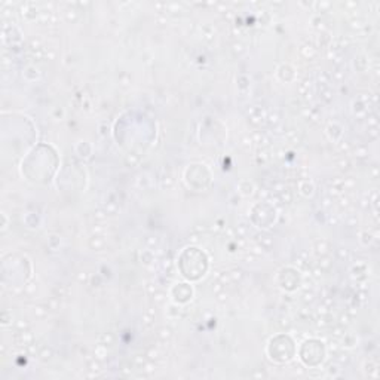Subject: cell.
<instances>
[{
    "label": "cell",
    "mask_w": 380,
    "mask_h": 380,
    "mask_svg": "<svg viewBox=\"0 0 380 380\" xmlns=\"http://www.w3.org/2000/svg\"><path fill=\"white\" fill-rule=\"evenodd\" d=\"M371 137H373V138H376V137H377V132H376V128H374V129H371Z\"/></svg>",
    "instance_id": "obj_41"
},
{
    "label": "cell",
    "mask_w": 380,
    "mask_h": 380,
    "mask_svg": "<svg viewBox=\"0 0 380 380\" xmlns=\"http://www.w3.org/2000/svg\"><path fill=\"white\" fill-rule=\"evenodd\" d=\"M345 334V327L343 325H337V327H333V336L334 337H343Z\"/></svg>",
    "instance_id": "obj_10"
},
{
    "label": "cell",
    "mask_w": 380,
    "mask_h": 380,
    "mask_svg": "<svg viewBox=\"0 0 380 380\" xmlns=\"http://www.w3.org/2000/svg\"><path fill=\"white\" fill-rule=\"evenodd\" d=\"M113 340H115V337H113L110 333L103 334V337H101V341H103L104 345H113Z\"/></svg>",
    "instance_id": "obj_13"
},
{
    "label": "cell",
    "mask_w": 380,
    "mask_h": 380,
    "mask_svg": "<svg viewBox=\"0 0 380 380\" xmlns=\"http://www.w3.org/2000/svg\"><path fill=\"white\" fill-rule=\"evenodd\" d=\"M95 218L99 220V221L106 220V218H107V212H104V211H97V212H95Z\"/></svg>",
    "instance_id": "obj_26"
},
{
    "label": "cell",
    "mask_w": 380,
    "mask_h": 380,
    "mask_svg": "<svg viewBox=\"0 0 380 380\" xmlns=\"http://www.w3.org/2000/svg\"><path fill=\"white\" fill-rule=\"evenodd\" d=\"M339 322H340V325H343V327L348 325V324L350 322V315H349L348 312H346V313H341V315H340V321H339Z\"/></svg>",
    "instance_id": "obj_12"
},
{
    "label": "cell",
    "mask_w": 380,
    "mask_h": 380,
    "mask_svg": "<svg viewBox=\"0 0 380 380\" xmlns=\"http://www.w3.org/2000/svg\"><path fill=\"white\" fill-rule=\"evenodd\" d=\"M126 162L131 163V165H135V163L138 162V158H137L135 155H129L128 158H126Z\"/></svg>",
    "instance_id": "obj_28"
},
{
    "label": "cell",
    "mask_w": 380,
    "mask_h": 380,
    "mask_svg": "<svg viewBox=\"0 0 380 380\" xmlns=\"http://www.w3.org/2000/svg\"><path fill=\"white\" fill-rule=\"evenodd\" d=\"M278 122H279V116H278V115H270L269 116V123L270 125H276Z\"/></svg>",
    "instance_id": "obj_29"
},
{
    "label": "cell",
    "mask_w": 380,
    "mask_h": 380,
    "mask_svg": "<svg viewBox=\"0 0 380 380\" xmlns=\"http://www.w3.org/2000/svg\"><path fill=\"white\" fill-rule=\"evenodd\" d=\"M236 232L239 233L240 238H244V236L247 235V227H245V224H239V226L236 227Z\"/></svg>",
    "instance_id": "obj_23"
},
{
    "label": "cell",
    "mask_w": 380,
    "mask_h": 380,
    "mask_svg": "<svg viewBox=\"0 0 380 380\" xmlns=\"http://www.w3.org/2000/svg\"><path fill=\"white\" fill-rule=\"evenodd\" d=\"M337 165H339L340 169H348V168H349V160H348V159H340V160L337 162Z\"/></svg>",
    "instance_id": "obj_24"
},
{
    "label": "cell",
    "mask_w": 380,
    "mask_h": 380,
    "mask_svg": "<svg viewBox=\"0 0 380 380\" xmlns=\"http://www.w3.org/2000/svg\"><path fill=\"white\" fill-rule=\"evenodd\" d=\"M337 361L340 364H348L349 362V355H348V353H340V355L337 357Z\"/></svg>",
    "instance_id": "obj_22"
},
{
    "label": "cell",
    "mask_w": 380,
    "mask_h": 380,
    "mask_svg": "<svg viewBox=\"0 0 380 380\" xmlns=\"http://www.w3.org/2000/svg\"><path fill=\"white\" fill-rule=\"evenodd\" d=\"M330 349H331V352H334V353H337V350H339V348H337V343H336V341H331V343H330Z\"/></svg>",
    "instance_id": "obj_36"
},
{
    "label": "cell",
    "mask_w": 380,
    "mask_h": 380,
    "mask_svg": "<svg viewBox=\"0 0 380 380\" xmlns=\"http://www.w3.org/2000/svg\"><path fill=\"white\" fill-rule=\"evenodd\" d=\"M146 242H147L149 245H150V244H155V245H156V244H158V239H156V238H155V239H150V238H149V239H146Z\"/></svg>",
    "instance_id": "obj_40"
},
{
    "label": "cell",
    "mask_w": 380,
    "mask_h": 380,
    "mask_svg": "<svg viewBox=\"0 0 380 380\" xmlns=\"http://www.w3.org/2000/svg\"><path fill=\"white\" fill-rule=\"evenodd\" d=\"M46 312H48V309H45L43 306H36V307H34V313H36L37 316H45Z\"/></svg>",
    "instance_id": "obj_19"
},
{
    "label": "cell",
    "mask_w": 380,
    "mask_h": 380,
    "mask_svg": "<svg viewBox=\"0 0 380 380\" xmlns=\"http://www.w3.org/2000/svg\"><path fill=\"white\" fill-rule=\"evenodd\" d=\"M330 95H331V92H330V91H327V89L322 92V98L327 101V103H330V101H331V97H330Z\"/></svg>",
    "instance_id": "obj_32"
},
{
    "label": "cell",
    "mask_w": 380,
    "mask_h": 380,
    "mask_svg": "<svg viewBox=\"0 0 380 380\" xmlns=\"http://www.w3.org/2000/svg\"><path fill=\"white\" fill-rule=\"evenodd\" d=\"M15 325H17V328H18V330H27V328H28V322L25 321V319H21V321H18Z\"/></svg>",
    "instance_id": "obj_21"
},
{
    "label": "cell",
    "mask_w": 380,
    "mask_h": 380,
    "mask_svg": "<svg viewBox=\"0 0 380 380\" xmlns=\"http://www.w3.org/2000/svg\"><path fill=\"white\" fill-rule=\"evenodd\" d=\"M343 343L346 345V346H352L353 345V337L350 336V334H343Z\"/></svg>",
    "instance_id": "obj_20"
},
{
    "label": "cell",
    "mask_w": 380,
    "mask_h": 380,
    "mask_svg": "<svg viewBox=\"0 0 380 380\" xmlns=\"http://www.w3.org/2000/svg\"><path fill=\"white\" fill-rule=\"evenodd\" d=\"M337 256H339L340 260H349L350 252H349L346 248H340V249H337Z\"/></svg>",
    "instance_id": "obj_9"
},
{
    "label": "cell",
    "mask_w": 380,
    "mask_h": 380,
    "mask_svg": "<svg viewBox=\"0 0 380 380\" xmlns=\"http://www.w3.org/2000/svg\"><path fill=\"white\" fill-rule=\"evenodd\" d=\"M39 357H40L42 361H48V359H50V357H52V349L48 348V346L42 348L40 352H39Z\"/></svg>",
    "instance_id": "obj_5"
},
{
    "label": "cell",
    "mask_w": 380,
    "mask_h": 380,
    "mask_svg": "<svg viewBox=\"0 0 380 380\" xmlns=\"http://www.w3.org/2000/svg\"><path fill=\"white\" fill-rule=\"evenodd\" d=\"M279 324H281V327H282V328H288V327L291 325V321H289V318H287V316H282Z\"/></svg>",
    "instance_id": "obj_27"
},
{
    "label": "cell",
    "mask_w": 380,
    "mask_h": 380,
    "mask_svg": "<svg viewBox=\"0 0 380 380\" xmlns=\"http://www.w3.org/2000/svg\"><path fill=\"white\" fill-rule=\"evenodd\" d=\"M233 48H235V52H239V54L244 50V46L240 45V43H235V45H233Z\"/></svg>",
    "instance_id": "obj_34"
},
{
    "label": "cell",
    "mask_w": 380,
    "mask_h": 380,
    "mask_svg": "<svg viewBox=\"0 0 380 380\" xmlns=\"http://www.w3.org/2000/svg\"><path fill=\"white\" fill-rule=\"evenodd\" d=\"M278 198H279L281 202H284V204H289V202L293 200V195H291V192H289V190H287V189L284 190V192H281Z\"/></svg>",
    "instance_id": "obj_6"
},
{
    "label": "cell",
    "mask_w": 380,
    "mask_h": 380,
    "mask_svg": "<svg viewBox=\"0 0 380 380\" xmlns=\"http://www.w3.org/2000/svg\"><path fill=\"white\" fill-rule=\"evenodd\" d=\"M257 240L260 242V245L263 247V248H270L272 247V244H273V239L269 236V235H266V233H261V235H258L257 236Z\"/></svg>",
    "instance_id": "obj_2"
},
{
    "label": "cell",
    "mask_w": 380,
    "mask_h": 380,
    "mask_svg": "<svg viewBox=\"0 0 380 380\" xmlns=\"http://www.w3.org/2000/svg\"><path fill=\"white\" fill-rule=\"evenodd\" d=\"M229 276H230L232 282H233V281H239L240 278H242V272H240V270H232V272L229 273Z\"/></svg>",
    "instance_id": "obj_14"
},
{
    "label": "cell",
    "mask_w": 380,
    "mask_h": 380,
    "mask_svg": "<svg viewBox=\"0 0 380 380\" xmlns=\"http://www.w3.org/2000/svg\"><path fill=\"white\" fill-rule=\"evenodd\" d=\"M313 298H315V296H313V293H310V291H306V293L303 294V301H305V303H312Z\"/></svg>",
    "instance_id": "obj_16"
},
{
    "label": "cell",
    "mask_w": 380,
    "mask_h": 380,
    "mask_svg": "<svg viewBox=\"0 0 380 380\" xmlns=\"http://www.w3.org/2000/svg\"><path fill=\"white\" fill-rule=\"evenodd\" d=\"M328 371H330V374H333L334 377L339 374V368H337L336 365H330V367H328Z\"/></svg>",
    "instance_id": "obj_31"
},
{
    "label": "cell",
    "mask_w": 380,
    "mask_h": 380,
    "mask_svg": "<svg viewBox=\"0 0 380 380\" xmlns=\"http://www.w3.org/2000/svg\"><path fill=\"white\" fill-rule=\"evenodd\" d=\"M146 362H147V359H146L144 357H140V355H138V357H135V358H134V364L140 365V367H143Z\"/></svg>",
    "instance_id": "obj_25"
},
{
    "label": "cell",
    "mask_w": 380,
    "mask_h": 380,
    "mask_svg": "<svg viewBox=\"0 0 380 380\" xmlns=\"http://www.w3.org/2000/svg\"><path fill=\"white\" fill-rule=\"evenodd\" d=\"M330 204H331V199H330V198H325V199H324V207H325V208L330 207Z\"/></svg>",
    "instance_id": "obj_39"
},
{
    "label": "cell",
    "mask_w": 380,
    "mask_h": 380,
    "mask_svg": "<svg viewBox=\"0 0 380 380\" xmlns=\"http://www.w3.org/2000/svg\"><path fill=\"white\" fill-rule=\"evenodd\" d=\"M171 336H172L171 328H167V327H162V328H159V331H158V337H159L160 340H168V339H171Z\"/></svg>",
    "instance_id": "obj_4"
},
{
    "label": "cell",
    "mask_w": 380,
    "mask_h": 380,
    "mask_svg": "<svg viewBox=\"0 0 380 380\" xmlns=\"http://www.w3.org/2000/svg\"><path fill=\"white\" fill-rule=\"evenodd\" d=\"M153 298H155V301H156V303H162L163 300H165V294H163L162 291H158V293H155V294H153Z\"/></svg>",
    "instance_id": "obj_18"
},
{
    "label": "cell",
    "mask_w": 380,
    "mask_h": 380,
    "mask_svg": "<svg viewBox=\"0 0 380 380\" xmlns=\"http://www.w3.org/2000/svg\"><path fill=\"white\" fill-rule=\"evenodd\" d=\"M58 306H59V301H58V298H57V297L50 298V300H49V303H48V309H58Z\"/></svg>",
    "instance_id": "obj_15"
},
{
    "label": "cell",
    "mask_w": 380,
    "mask_h": 380,
    "mask_svg": "<svg viewBox=\"0 0 380 380\" xmlns=\"http://www.w3.org/2000/svg\"><path fill=\"white\" fill-rule=\"evenodd\" d=\"M327 80H328V76H327L325 73H321V76H319V82H321V83H325Z\"/></svg>",
    "instance_id": "obj_38"
},
{
    "label": "cell",
    "mask_w": 380,
    "mask_h": 380,
    "mask_svg": "<svg viewBox=\"0 0 380 380\" xmlns=\"http://www.w3.org/2000/svg\"><path fill=\"white\" fill-rule=\"evenodd\" d=\"M89 370H92V371H99V370H101L99 361H89Z\"/></svg>",
    "instance_id": "obj_17"
},
{
    "label": "cell",
    "mask_w": 380,
    "mask_h": 380,
    "mask_svg": "<svg viewBox=\"0 0 380 380\" xmlns=\"http://www.w3.org/2000/svg\"><path fill=\"white\" fill-rule=\"evenodd\" d=\"M156 370V364L155 362H151V361H147L144 365H143V371L146 373V376H150L151 373H155Z\"/></svg>",
    "instance_id": "obj_7"
},
{
    "label": "cell",
    "mask_w": 380,
    "mask_h": 380,
    "mask_svg": "<svg viewBox=\"0 0 380 380\" xmlns=\"http://www.w3.org/2000/svg\"><path fill=\"white\" fill-rule=\"evenodd\" d=\"M89 245H91L92 248H95V249H101V248L104 247V240L101 239V238H98V236H95V238H92V239H91Z\"/></svg>",
    "instance_id": "obj_8"
},
{
    "label": "cell",
    "mask_w": 380,
    "mask_h": 380,
    "mask_svg": "<svg viewBox=\"0 0 380 380\" xmlns=\"http://www.w3.org/2000/svg\"><path fill=\"white\" fill-rule=\"evenodd\" d=\"M242 143H244V146H245V147H248V146L251 147V143H252V140H251V138H247V137H245V138H242Z\"/></svg>",
    "instance_id": "obj_37"
},
{
    "label": "cell",
    "mask_w": 380,
    "mask_h": 380,
    "mask_svg": "<svg viewBox=\"0 0 380 380\" xmlns=\"http://www.w3.org/2000/svg\"><path fill=\"white\" fill-rule=\"evenodd\" d=\"M349 202V198H340V207H348Z\"/></svg>",
    "instance_id": "obj_33"
},
{
    "label": "cell",
    "mask_w": 380,
    "mask_h": 380,
    "mask_svg": "<svg viewBox=\"0 0 380 380\" xmlns=\"http://www.w3.org/2000/svg\"><path fill=\"white\" fill-rule=\"evenodd\" d=\"M315 251L318 252L321 256H327V252L330 251V244L327 240H321V242H316L315 244Z\"/></svg>",
    "instance_id": "obj_1"
},
{
    "label": "cell",
    "mask_w": 380,
    "mask_h": 380,
    "mask_svg": "<svg viewBox=\"0 0 380 380\" xmlns=\"http://www.w3.org/2000/svg\"><path fill=\"white\" fill-rule=\"evenodd\" d=\"M146 357H147L150 361H156V359H159L160 355H159V352H158L156 349H150V350L146 353Z\"/></svg>",
    "instance_id": "obj_11"
},
{
    "label": "cell",
    "mask_w": 380,
    "mask_h": 380,
    "mask_svg": "<svg viewBox=\"0 0 380 380\" xmlns=\"http://www.w3.org/2000/svg\"><path fill=\"white\" fill-rule=\"evenodd\" d=\"M331 266H333V260H331L330 257L321 256V258H319V261H318V267H319V269H322V270H330Z\"/></svg>",
    "instance_id": "obj_3"
},
{
    "label": "cell",
    "mask_w": 380,
    "mask_h": 380,
    "mask_svg": "<svg viewBox=\"0 0 380 380\" xmlns=\"http://www.w3.org/2000/svg\"><path fill=\"white\" fill-rule=\"evenodd\" d=\"M312 273H313V276H315V278H319V276L322 275V269L316 267V269H313V272H312Z\"/></svg>",
    "instance_id": "obj_35"
},
{
    "label": "cell",
    "mask_w": 380,
    "mask_h": 380,
    "mask_svg": "<svg viewBox=\"0 0 380 380\" xmlns=\"http://www.w3.org/2000/svg\"><path fill=\"white\" fill-rule=\"evenodd\" d=\"M318 313H319L321 316H322V315H327V313H328V307H327V306L324 305V303H322V305H321V306L318 307Z\"/></svg>",
    "instance_id": "obj_30"
},
{
    "label": "cell",
    "mask_w": 380,
    "mask_h": 380,
    "mask_svg": "<svg viewBox=\"0 0 380 380\" xmlns=\"http://www.w3.org/2000/svg\"><path fill=\"white\" fill-rule=\"evenodd\" d=\"M79 279H80V281H85V279H86V275H85V273L80 275V276H79Z\"/></svg>",
    "instance_id": "obj_42"
}]
</instances>
